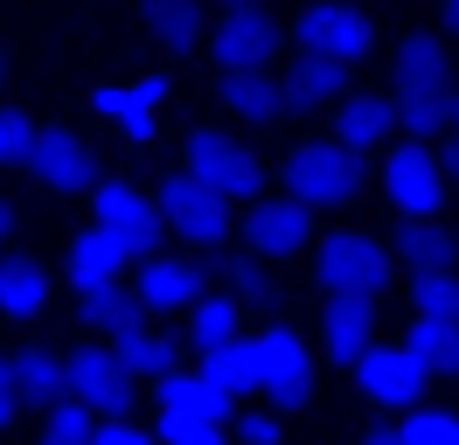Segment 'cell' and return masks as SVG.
Segmentation results:
<instances>
[{"instance_id": "cell-29", "label": "cell", "mask_w": 459, "mask_h": 445, "mask_svg": "<svg viewBox=\"0 0 459 445\" xmlns=\"http://www.w3.org/2000/svg\"><path fill=\"white\" fill-rule=\"evenodd\" d=\"M446 83V42L438 35H403L397 42V91H431Z\"/></svg>"}, {"instance_id": "cell-42", "label": "cell", "mask_w": 459, "mask_h": 445, "mask_svg": "<svg viewBox=\"0 0 459 445\" xmlns=\"http://www.w3.org/2000/svg\"><path fill=\"white\" fill-rule=\"evenodd\" d=\"M7 230H14V202L0 195V244H7Z\"/></svg>"}, {"instance_id": "cell-19", "label": "cell", "mask_w": 459, "mask_h": 445, "mask_svg": "<svg viewBox=\"0 0 459 445\" xmlns=\"http://www.w3.org/2000/svg\"><path fill=\"white\" fill-rule=\"evenodd\" d=\"M140 22H146V35H153L168 56H188L202 35H209L195 0H140Z\"/></svg>"}, {"instance_id": "cell-20", "label": "cell", "mask_w": 459, "mask_h": 445, "mask_svg": "<svg viewBox=\"0 0 459 445\" xmlns=\"http://www.w3.org/2000/svg\"><path fill=\"white\" fill-rule=\"evenodd\" d=\"M390 126H397V105L376 98V91H355V98H342V111H334V139H348L355 153L376 146V139H390Z\"/></svg>"}, {"instance_id": "cell-7", "label": "cell", "mask_w": 459, "mask_h": 445, "mask_svg": "<svg viewBox=\"0 0 459 445\" xmlns=\"http://www.w3.org/2000/svg\"><path fill=\"white\" fill-rule=\"evenodd\" d=\"M258 389H272L286 411H299L314 397V355L292 327H264L258 334Z\"/></svg>"}, {"instance_id": "cell-27", "label": "cell", "mask_w": 459, "mask_h": 445, "mask_svg": "<svg viewBox=\"0 0 459 445\" xmlns=\"http://www.w3.org/2000/svg\"><path fill=\"white\" fill-rule=\"evenodd\" d=\"M14 383H22V397H29V404H42V411H49L63 389H70V362H56L49 348H22V355H14Z\"/></svg>"}, {"instance_id": "cell-39", "label": "cell", "mask_w": 459, "mask_h": 445, "mask_svg": "<svg viewBox=\"0 0 459 445\" xmlns=\"http://www.w3.org/2000/svg\"><path fill=\"white\" fill-rule=\"evenodd\" d=\"M237 439H244V445H279L286 432H279V417H272V411H251V417H237Z\"/></svg>"}, {"instance_id": "cell-31", "label": "cell", "mask_w": 459, "mask_h": 445, "mask_svg": "<svg viewBox=\"0 0 459 445\" xmlns=\"http://www.w3.org/2000/svg\"><path fill=\"white\" fill-rule=\"evenodd\" d=\"M112 348H118V362H126L133 376H153V383L174 369V341H168V334H153V327H140V320H133V327H118Z\"/></svg>"}, {"instance_id": "cell-6", "label": "cell", "mask_w": 459, "mask_h": 445, "mask_svg": "<svg viewBox=\"0 0 459 445\" xmlns=\"http://www.w3.org/2000/svg\"><path fill=\"white\" fill-rule=\"evenodd\" d=\"M91 202H98V222H105V230H112V237L133 250V257H153L160 230H168L160 202H146V195L126 188V181H98V188H91Z\"/></svg>"}, {"instance_id": "cell-28", "label": "cell", "mask_w": 459, "mask_h": 445, "mask_svg": "<svg viewBox=\"0 0 459 445\" xmlns=\"http://www.w3.org/2000/svg\"><path fill=\"white\" fill-rule=\"evenodd\" d=\"M342 77H348V63L342 56H299L292 63V77H286V91H292V105H327V98H342Z\"/></svg>"}, {"instance_id": "cell-5", "label": "cell", "mask_w": 459, "mask_h": 445, "mask_svg": "<svg viewBox=\"0 0 459 445\" xmlns=\"http://www.w3.org/2000/svg\"><path fill=\"white\" fill-rule=\"evenodd\" d=\"M383 195H390V209H403V216H438V202H446V161H431L425 139L397 146L383 161Z\"/></svg>"}, {"instance_id": "cell-14", "label": "cell", "mask_w": 459, "mask_h": 445, "mask_svg": "<svg viewBox=\"0 0 459 445\" xmlns=\"http://www.w3.org/2000/svg\"><path fill=\"white\" fill-rule=\"evenodd\" d=\"M216 98H223V111H230V118H244V126H272V118L292 105V91H279L272 70H223Z\"/></svg>"}, {"instance_id": "cell-45", "label": "cell", "mask_w": 459, "mask_h": 445, "mask_svg": "<svg viewBox=\"0 0 459 445\" xmlns=\"http://www.w3.org/2000/svg\"><path fill=\"white\" fill-rule=\"evenodd\" d=\"M223 7H258V0H223Z\"/></svg>"}, {"instance_id": "cell-13", "label": "cell", "mask_w": 459, "mask_h": 445, "mask_svg": "<svg viewBox=\"0 0 459 445\" xmlns=\"http://www.w3.org/2000/svg\"><path fill=\"white\" fill-rule=\"evenodd\" d=\"M307 237H314V209H307L299 195L258 202L251 222H244V244L258 250V257H292V250H307Z\"/></svg>"}, {"instance_id": "cell-33", "label": "cell", "mask_w": 459, "mask_h": 445, "mask_svg": "<svg viewBox=\"0 0 459 445\" xmlns=\"http://www.w3.org/2000/svg\"><path fill=\"white\" fill-rule=\"evenodd\" d=\"M411 300H418V313H446V320H459V272H418V278H411Z\"/></svg>"}, {"instance_id": "cell-15", "label": "cell", "mask_w": 459, "mask_h": 445, "mask_svg": "<svg viewBox=\"0 0 459 445\" xmlns=\"http://www.w3.org/2000/svg\"><path fill=\"white\" fill-rule=\"evenodd\" d=\"M160 98H168V91H160V77H140V83H98V91H91V105L105 111V118H112L126 139H153V111H160Z\"/></svg>"}, {"instance_id": "cell-12", "label": "cell", "mask_w": 459, "mask_h": 445, "mask_svg": "<svg viewBox=\"0 0 459 445\" xmlns=\"http://www.w3.org/2000/svg\"><path fill=\"white\" fill-rule=\"evenodd\" d=\"M29 174L42 181V188L77 195V188H98V153H91V146H84L77 133L49 126V133L35 139V153H29Z\"/></svg>"}, {"instance_id": "cell-37", "label": "cell", "mask_w": 459, "mask_h": 445, "mask_svg": "<svg viewBox=\"0 0 459 445\" xmlns=\"http://www.w3.org/2000/svg\"><path fill=\"white\" fill-rule=\"evenodd\" d=\"M216 278L230 285V300H258V306L272 300V278H264L251 257H223V265H216Z\"/></svg>"}, {"instance_id": "cell-38", "label": "cell", "mask_w": 459, "mask_h": 445, "mask_svg": "<svg viewBox=\"0 0 459 445\" xmlns=\"http://www.w3.org/2000/svg\"><path fill=\"white\" fill-rule=\"evenodd\" d=\"M160 445H230V439H223V424H209V417L160 411Z\"/></svg>"}, {"instance_id": "cell-8", "label": "cell", "mask_w": 459, "mask_h": 445, "mask_svg": "<svg viewBox=\"0 0 459 445\" xmlns=\"http://www.w3.org/2000/svg\"><path fill=\"white\" fill-rule=\"evenodd\" d=\"M209 49L223 70H264L279 56V22L264 7H223V22L209 28Z\"/></svg>"}, {"instance_id": "cell-26", "label": "cell", "mask_w": 459, "mask_h": 445, "mask_svg": "<svg viewBox=\"0 0 459 445\" xmlns=\"http://www.w3.org/2000/svg\"><path fill=\"white\" fill-rule=\"evenodd\" d=\"M202 376L216 389H258V341H216V348H202Z\"/></svg>"}, {"instance_id": "cell-11", "label": "cell", "mask_w": 459, "mask_h": 445, "mask_svg": "<svg viewBox=\"0 0 459 445\" xmlns=\"http://www.w3.org/2000/svg\"><path fill=\"white\" fill-rule=\"evenodd\" d=\"M133 383H140V376L118 362V348H77V355H70V397H84L98 417H126Z\"/></svg>"}, {"instance_id": "cell-40", "label": "cell", "mask_w": 459, "mask_h": 445, "mask_svg": "<svg viewBox=\"0 0 459 445\" xmlns=\"http://www.w3.org/2000/svg\"><path fill=\"white\" fill-rule=\"evenodd\" d=\"M91 445H153V439H146L140 424H126V417H105V424H98V439H91Z\"/></svg>"}, {"instance_id": "cell-44", "label": "cell", "mask_w": 459, "mask_h": 445, "mask_svg": "<svg viewBox=\"0 0 459 445\" xmlns=\"http://www.w3.org/2000/svg\"><path fill=\"white\" fill-rule=\"evenodd\" d=\"M446 167H453V181H459V146H453V161H446Z\"/></svg>"}, {"instance_id": "cell-22", "label": "cell", "mask_w": 459, "mask_h": 445, "mask_svg": "<svg viewBox=\"0 0 459 445\" xmlns=\"http://www.w3.org/2000/svg\"><path fill=\"white\" fill-rule=\"evenodd\" d=\"M223 404H230V389H216L209 376H181V369L160 376V411H174V417H209V424H223Z\"/></svg>"}, {"instance_id": "cell-9", "label": "cell", "mask_w": 459, "mask_h": 445, "mask_svg": "<svg viewBox=\"0 0 459 445\" xmlns=\"http://www.w3.org/2000/svg\"><path fill=\"white\" fill-rule=\"evenodd\" d=\"M376 28L362 7H348V0H314L307 14H299V49L314 56H342V63H355V56H369Z\"/></svg>"}, {"instance_id": "cell-21", "label": "cell", "mask_w": 459, "mask_h": 445, "mask_svg": "<svg viewBox=\"0 0 459 445\" xmlns=\"http://www.w3.org/2000/svg\"><path fill=\"white\" fill-rule=\"evenodd\" d=\"M397 257L411 265V278H418V272H453L459 244H453V230H446V222L411 216V222H403V237H397Z\"/></svg>"}, {"instance_id": "cell-23", "label": "cell", "mask_w": 459, "mask_h": 445, "mask_svg": "<svg viewBox=\"0 0 459 445\" xmlns=\"http://www.w3.org/2000/svg\"><path fill=\"white\" fill-rule=\"evenodd\" d=\"M42 306H49V272H42L35 257L0 265V313H7V320H35Z\"/></svg>"}, {"instance_id": "cell-30", "label": "cell", "mask_w": 459, "mask_h": 445, "mask_svg": "<svg viewBox=\"0 0 459 445\" xmlns=\"http://www.w3.org/2000/svg\"><path fill=\"white\" fill-rule=\"evenodd\" d=\"M397 126L411 139H431L438 126H453V83H431V91H397Z\"/></svg>"}, {"instance_id": "cell-17", "label": "cell", "mask_w": 459, "mask_h": 445, "mask_svg": "<svg viewBox=\"0 0 459 445\" xmlns=\"http://www.w3.org/2000/svg\"><path fill=\"white\" fill-rule=\"evenodd\" d=\"M202 265H188V257H146L140 272V300L153 306V313H181V306L202 300Z\"/></svg>"}, {"instance_id": "cell-46", "label": "cell", "mask_w": 459, "mask_h": 445, "mask_svg": "<svg viewBox=\"0 0 459 445\" xmlns=\"http://www.w3.org/2000/svg\"><path fill=\"white\" fill-rule=\"evenodd\" d=\"M453 126H459V91H453Z\"/></svg>"}, {"instance_id": "cell-36", "label": "cell", "mask_w": 459, "mask_h": 445, "mask_svg": "<svg viewBox=\"0 0 459 445\" xmlns=\"http://www.w3.org/2000/svg\"><path fill=\"white\" fill-rule=\"evenodd\" d=\"M403 445H459V417L453 411H411L397 424Z\"/></svg>"}, {"instance_id": "cell-18", "label": "cell", "mask_w": 459, "mask_h": 445, "mask_svg": "<svg viewBox=\"0 0 459 445\" xmlns=\"http://www.w3.org/2000/svg\"><path fill=\"white\" fill-rule=\"evenodd\" d=\"M126 257H133V250L118 244L105 222H98V230H77V237H70V285H77V292L112 285V278L126 272Z\"/></svg>"}, {"instance_id": "cell-10", "label": "cell", "mask_w": 459, "mask_h": 445, "mask_svg": "<svg viewBox=\"0 0 459 445\" xmlns=\"http://www.w3.org/2000/svg\"><path fill=\"white\" fill-rule=\"evenodd\" d=\"M425 362L411 355V348H369V355L355 362V383H362V397L369 404H383V411H411L418 397H425Z\"/></svg>"}, {"instance_id": "cell-3", "label": "cell", "mask_w": 459, "mask_h": 445, "mask_svg": "<svg viewBox=\"0 0 459 445\" xmlns=\"http://www.w3.org/2000/svg\"><path fill=\"white\" fill-rule=\"evenodd\" d=\"M160 216H168V230L174 237H188L195 250H216L230 237V195H216L202 174H168L160 181Z\"/></svg>"}, {"instance_id": "cell-32", "label": "cell", "mask_w": 459, "mask_h": 445, "mask_svg": "<svg viewBox=\"0 0 459 445\" xmlns=\"http://www.w3.org/2000/svg\"><path fill=\"white\" fill-rule=\"evenodd\" d=\"M91 439H98V411L84 397H56L42 417V445H91Z\"/></svg>"}, {"instance_id": "cell-25", "label": "cell", "mask_w": 459, "mask_h": 445, "mask_svg": "<svg viewBox=\"0 0 459 445\" xmlns=\"http://www.w3.org/2000/svg\"><path fill=\"white\" fill-rule=\"evenodd\" d=\"M140 285H133V292H126V285H91V292H77V313H84V327H98V334H118V327H133V320H140Z\"/></svg>"}, {"instance_id": "cell-1", "label": "cell", "mask_w": 459, "mask_h": 445, "mask_svg": "<svg viewBox=\"0 0 459 445\" xmlns=\"http://www.w3.org/2000/svg\"><path fill=\"white\" fill-rule=\"evenodd\" d=\"M286 195H299L307 209H342L362 195V153L348 139H307L286 153Z\"/></svg>"}, {"instance_id": "cell-4", "label": "cell", "mask_w": 459, "mask_h": 445, "mask_svg": "<svg viewBox=\"0 0 459 445\" xmlns=\"http://www.w3.org/2000/svg\"><path fill=\"white\" fill-rule=\"evenodd\" d=\"M188 174H202V181H209L216 195H230V202H251L258 181H264L258 153H251V146H237L230 133H209V126L188 139Z\"/></svg>"}, {"instance_id": "cell-24", "label": "cell", "mask_w": 459, "mask_h": 445, "mask_svg": "<svg viewBox=\"0 0 459 445\" xmlns=\"http://www.w3.org/2000/svg\"><path fill=\"white\" fill-rule=\"evenodd\" d=\"M403 348L425 362L431 376H453V369H459V320H446V313H418V327L403 334Z\"/></svg>"}, {"instance_id": "cell-43", "label": "cell", "mask_w": 459, "mask_h": 445, "mask_svg": "<svg viewBox=\"0 0 459 445\" xmlns=\"http://www.w3.org/2000/svg\"><path fill=\"white\" fill-rule=\"evenodd\" d=\"M446 28H453V35H459V0H446Z\"/></svg>"}, {"instance_id": "cell-34", "label": "cell", "mask_w": 459, "mask_h": 445, "mask_svg": "<svg viewBox=\"0 0 459 445\" xmlns=\"http://www.w3.org/2000/svg\"><path fill=\"white\" fill-rule=\"evenodd\" d=\"M195 348H216V341H237V300H195Z\"/></svg>"}, {"instance_id": "cell-2", "label": "cell", "mask_w": 459, "mask_h": 445, "mask_svg": "<svg viewBox=\"0 0 459 445\" xmlns=\"http://www.w3.org/2000/svg\"><path fill=\"white\" fill-rule=\"evenodd\" d=\"M390 244H376V237H362V230H342V237H327V244L314 250V278L327 285V292H355V300H376L383 285H390Z\"/></svg>"}, {"instance_id": "cell-41", "label": "cell", "mask_w": 459, "mask_h": 445, "mask_svg": "<svg viewBox=\"0 0 459 445\" xmlns=\"http://www.w3.org/2000/svg\"><path fill=\"white\" fill-rule=\"evenodd\" d=\"M22 404H29V397H22V383H14V355H0V424L22 411Z\"/></svg>"}, {"instance_id": "cell-16", "label": "cell", "mask_w": 459, "mask_h": 445, "mask_svg": "<svg viewBox=\"0 0 459 445\" xmlns=\"http://www.w3.org/2000/svg\"><path fill=\"white\" fill-rule=\"evenodd\" d=\"M320 334H327V355L334 362H362L376 348V306L355 300V292H327V313H320Z\"/></svg>"}, {"instance_id": "cell-35", "label": "cell", "mask_w": 459, "mask_h": 445, "mask_svg": "<svg viewBox=\"0 0 459 445\" xmlns=\"http://www.w3.org/2000/svg\"><path fill=\"white\" fill-rule=\"evenodd\" d=\"M35 139H42V126L29 111H0V167H29Z\"/></svg>"}]
</instances>
